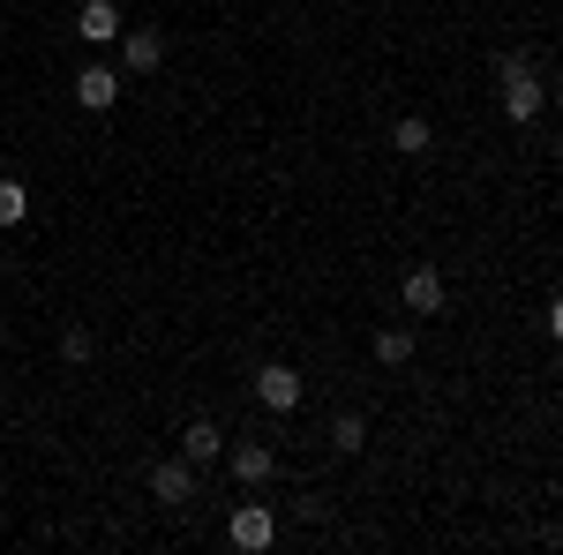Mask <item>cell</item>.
Masks as SVG:
<instances>
[{
    "label": "cell",
    "mask_w": 563,
    "mask_h": 555,
    "mask_svg": "<svg viewBox=\"0 0 563 555\" xmlns=\"http://www.w3.org/2000/svg\"><path fill=\"white\" fill-rule=\"evenodd\" d=\"M60 353H68V360H90V331H84V323H76V331L60 338Z\"/></svg>",
    "instance_id": "obj_15"
},
{
    "label": "cell",
    "mask_w": 563,
    "mask_h": 555,
    "mask_svg": "<svg viewBox=\"0 0 563 555\" xmlns=\"http://www.w3.org/2000/svg\"><path fill=\"white\" fill-rule=\"evenodd\" d=\"M361 443H368L361 413H339V421H331V451H361Z\"/></svg>",
    "instance_id": "obj_14"
},
{
    "label": "cell",
    "mask_w": 563,
    "mask_h": 555,
    "mask_svg": "<svg viewBox=\"0 0 563 555\" xmlns=\"http://www.w3.org/2000/svg\"><path fill=\"white\" fill-rule=\"evenodd\" d=\"M151 496L158 503H196V458H166L151 473Z\"/></svg>",
    "instance_id": "obj_6"
},
{
    "label": "cell",
    "mask_w": 563,
    "mask_h": 555,
    "mask_svg": "<svg viewBox=\"0 0 563 555\" xmlns=\"http://www.w3.org/2000/svg\"><path fill=\"white\" fill-rule=\"evenodd\" d=\"M225 541H233V548H249V555H263L271 541H278V518L263 511V503H241V511L225 518Z\"/></svg>",
    "instance_id": "obj_2"
},
{
    "label": "cell",
    "mask_w": 563,
    "mask_h": 555,
    "mask_svg": "<svg viewBox=\"0 0 563 555\" xmlns=\"http://www.w3.org/2000/svg\"><path fill=\"white\" fill-rule=\"evenodd\" d=\"M390 151H406V158H429V151H435V129L421 121V113H406V121L390 129Z\"/></svg>",
    "instance_id": "obj_11"
},
{
    "label": "cell",
    "mask_w": 563,
    "mask_h": 555,
    "mask_svg": "<svg viewBox=\"0 0 563 555\" xmlns=\"http://www.w3.org/2000/svg\"><path fill=\"white\" fill-rule=\"evenodd\" d=\"M556 98H563V84H556Z\"/></svg>",
    "instance_id": "obj_17"
},
{
    "label": "cell",
    "mask_w": 563,
    "mask_h": 555,
    "mask_svg": "<svg viewBox=\"0 0 563 555\" xmlns=\"http://www.w3.org/2000/svg\"><path fill=\"white\" fill-rule=\"evenodd\" d=\"M271 473H278V451H271V443H241V451H233V480H241V488H263Z\"/></svg>",
    "instance_id": "obj_8"
},
{
    "label": "cell",
    "mask_w": 563,
    "mask_h": 555,
    "mask_svg": "<svg viewBox=\"0 0 563 555\" xmlns=\"http://www.w3.org/2000/svg\"><path fill=\"white\" fill-rule=\"evenodd\" d=\"M76 98H84L90 113H106V106L121 98V68H84V76H76Z\"/></svg>",
    "instance_id": "obj_9"
},
{
    "label": "cell",
    "mask_w": 563,
    "mask_h": 555,
    "mask_svg": "<svg viewBox=\"0 0 563 555\" xmlns=\"http://www.w3.org/2000/svg\"><path fill=\"white\" fill-rule=\"evenodd\" d=\"M376 360L384 368H406L413 360V331H376Z\"/></svg>",
    "instance_id": "obj_12"
},
{
    "label": "cell",
    "mask_w": 563,
    "mask_h": 555,
    "mask_svg": "<svg viewBox=\"0 0 563 555\" xmlns=\"http://www.w3.org/2000/svg\"><path fill=\"white\" fill-rule=\"evenodd\" d=\"M398 300H406L421 323L443 315V270H435V263H413V270H406V286H398Z\"/></svg>",
    "instance_id": "obj_4"
},
{
    "label": "cell",
    "mask_w": 563,
    "mask_h": 555,
    "mask_svg": "<svg viewBox=\"0 0 563 555\" xmlns=\"http://www.w3.org/2000/svg\"><path fill=\"white\" fill-rule=\"evenodd\" d=\"M218 451H225V435H218L211 421H188V428H180V458H196V466H211Z\"/></svg>",
    "instance_id": "obj_10"
},
{
    "label": "cell",
    "mask_w": 563,
    "mask_h": 555,
    "mask_svg": "<svg viewBox=\"0 0 563 555\" xmlns=\"http://www.w3.org/2000/svg\"><path fill=\"white\" fill-rule=\"evenodd\" d=\"M549 338H556V345H563V293H556V300H549Z\"/></svg>",
    "instance_id": "obj_16"
},
{
    "label": "cell",
    "mask_w": 563,
    "mask_h": 555,
    "mask_svg": "<svg viewBox=\"0 0 563 555\" xmlns=\"http://www.w3.org/2000/svg\"><path fill=\"white\" fill-rule=\"evenodd\" d=\"M76 31H84L90 45H121V8H113V0H84Z\"/></svg>",
    "instance_id": "obj_7"
},
{
    "label": "cell",
    "mask_w": 563,
    "mask_h": 555,
    "mask_svg": "<svg viewBox=\"0 0 563 555\" xmlns=\"http://www.w3.org/2000/svg\"><path fill=\"white\" fill-rule=\"evenodd\" d=\"M496 76H504V113H511V121H541V76H533V60H526V53H504V60H496Z\"/></svg>",
    "instance_id": "obj_1"
},
{
    "label": "cell",
    "mask_w": 563,
    "mask_h": 555,
    "mask_svg": "<svg viewBox=\"0 0 563 555\" xmlns=\"http://www.w3.org/2000/svg\"><path fill=\"white\" fill-rule=\"evenodd\" d=\"M31 218V188L23 180H0V225H23Z\"/></svg>",
    "instance_id": "obj_13"
},
{
    "label": "cell",
    "mask_w": 563,
    "mask_h": 555,
    "mask_svg": "<svg viewBox=\"0 0 563 555\" xmlns=\"http://www.w3.org/2000/svg\"><path fill=\"white\" fill-rule=\"evenodd\" d=\"M256 398L271 413H294L301 406V368H286V360H263L256 368Z\"/></svg>",
    "instance_id": "obj_3"
},
{
    "label": "cell",
    "mask_w": 563,
    "mask_h": 555,
    "mask_svg": "<svg viewBox=\"0 0 563 555\" xmlns=\"http://www.w3.org/2000/svg\"><path fill=\"white\" fill-rule=\"evenodd\" d=\"M158 60H166V31H151V23L121 31V68H129V76H151Z\"/></svg>",
    "instance_id": "obj_5"
}]
</instances>
